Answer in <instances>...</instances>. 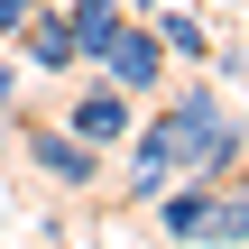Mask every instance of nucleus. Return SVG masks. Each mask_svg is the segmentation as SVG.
<instances>
[{"label": "nucleus", "mask_w": 249, "mask_h": 249, "mask_svg": "<svg viewBox=\"0 0 249 249\" xmlns=\"http://www.w3.org/2000/svg\"><path fill=\"white\" fill-rule=\"evenodd\" d=\"M120 157V194L148 213L176 176H213V185H231L240 176V111L213 92V83H176L148 120H129V139L111 148Z\"/></svg>", "instance_id": "obj_1"}, {"label": "nucleus", "mask_w": 249, "mask_h": 249, "mask_svg": "<svg viewBox=\"0 0 249 249\" xmlns=\"http://www.w3.org/2000/svg\"><path fill=\"white\" fill-rule=\"evenodd\" d=\"M9 157H28L46 185H65V194H83V185H102V148H83L65 120H37V129H9Z\"/></svg>", "instance_id": "obj_2"}, {"label": "nucleus", "mask_w": 249, "mask_h": 249, "mask_svg": "<svg viewBox=\"0 0 249 249\" xmlns=\"http://www.w3.org/2000/svg\"><path fill=\"white\" fill-rule=\"evenodd\" d=\"M92 74H102V83H120L129 102H148V92H166V74H176V65H166V46L148 37V18H129V28L102 46V65H92Z\"/></svg>", "instance_id": "obj_3"}, {"label": "nucleus", "mask_w": 249, "mask_h": 249, "mask_svg": "<svg viewBox=\"0 0 249 249\" xmlns=\"http://www.w3.org/2000/svg\"><path fill=\"white\" fill-rule=\"evenodd\" d=\"M129 120H139V102H129L120 83H102V74H92V83H74V102H65V129H74L83 148H102V157L129 139Z\"/></svg>", "instance_id": "obj_4"}, {"label": "nucleus", "mask_w": 249, "mask_h": 249, "mask_svg": "<svg viewBox=\"0 0 249 249\" xmlns=\"http://www.w3.org/2000/svg\"><path fill=\"white\" fill-rule=\"evenodd\" d=\"M9 55H18V74H37V83H65V74H83V65H74V37H65V9H55V0H37V9H28V28L9 37Z\"/></svg>", "instance_id": "obj_5"}, {"label": "nucleus", "mask_w": 249, "mask_h": 249, "mask_svg": "<svg viewBox=\"0 0 249 249\" xmlns=\"http://www.w3.org/2000/svg\"><path fill=\"white\" fill-rule=\"evenodd\" d=\"M213 194H222L213 176H176V185L148 203V213H157V240H166V249H203V231H213Z\"/></svg>", "instance_id": "obj_6"}, {"label": "nucleus", "mask_w": 249, "mask_h": 249, "mask_svg": "<svg viewBox=\"0 0 249 249\" xmlns=\"http://www.w3.org/2000/svg\"><path fill=\"white\" fill-rule=\"evenodd\" d=\"M148 37L166 46V65H203L213 55V9L203 0H157L148 9Z\"/></svg>", "instance_id": "obj_7"}, {"label": "nucleus", "mask_w": 249, "mask_h": 249, "mask_svg": "<svg viewBox=\"0 0 249 249\" xmlns=\"http://www.w3.org/2000/svg\"><path fill=\"white\" fill-rule=\"evenodd\" d=\"M55 9H65V37H74V65H83V74H92V65H102V46L129 28V9H120V0H55Z\"/></svg>", "instance_id": "obj_8"}, {"label": "nucleus", "mask_w": 249, "mask_h": 249, "mask_svg": "<svg viewBox=\"0 0 249 249\" xmlns=\"http://www.w3.org/2000/svg\"><path fill=\"white\" fill-rule=\"evenodd\" d=\"M203 240H213V249H240V240H249V203H240V176H231V185L213 194V231H203Z\"/></svg>", "instance_id": "obj_9"}, {"label": "nucleus", "mask_w": 249, "mask_h": 249, "mask_svg": "<svg viewBox=\"0 0 249 249\" xmlns=\"http://www.w3.org/2000/svg\"><path fill=\"white\" fill-rule=\"evenodd\" d=\"M18 92H28V74H18V55L0 46V157H9V129H18V120H9V111H18Z\"/></svg>", "instance_id": "obj_10"}, {"label": "nucleus", "mask_w": 249, "mask_h": 249, "mask_svg": "<svg viewBox=\"0 0 249 249\" xmlns=\"http://www.w3.org/2000/svg\"><path fill=\"white\" fill-rule=\"evenodd\" d=\"M28 9H37V0H0V46H9V37L28 28Z\"/></svg>", "instance_id": "obj_11"}, {"label": "nucleus", "mask_w": 249, "mask_h": 249, "mask_svg": "<svg viewBox=\"0 0 249 249\" xmlns=\"http://www.w3.org/2000/svg\"><path fill=\"white\" fill-rule=\"evenodd\" d=\"M120 9H129V18H148V9H157V0H120Z\"/></svg>", "instance_id": "obj_12"}, {"label": "nucleus", "mask_w": 249, "mask_h": 249, "mask_svg": "<svg viewBox=\"0 0 249 249\" xmlns=\"http://www.w3.org/2000/svg\"><path fill=\"white\" fill-rule=\"evenodd\" d=\"M203 9H213V0H203Z\"/></svg>", "instance_id": "obj_13"}]
</instances>
